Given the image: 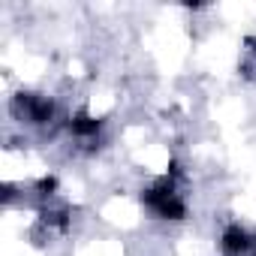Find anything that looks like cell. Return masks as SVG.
I'll use <instances>...</instances> for the list:
<instances>
[{"label": "cell", "mask_w": 256, "mask_h": 256, "mask_svg": "<svg viewBox=\"0 0 256 256\" xmlns=\"http://www.w3.org/2000/svg\"><path fill=\"white\" fill-rule=\"evenodd\" d=\"M142 205L157 217V220H184L187 217V202L178 187V172H169L157 184H151L142 193Z\"/></svg>", "instance_id": "cell-1"}, {"label": "cell", "mask_w": 256, "mask_h": 256, "mask_svg": "<svg viewBox=\"0 0 256 256\" xmlns=\"http://www.w3.org/2000/svg\"><path fill=\"white\" fill-rule=\"evenodd\" d=\"M12 112L18 120L34 124V126H46L54 120V102L42 94H18L12 102Z\"/></svg>", "instance_id": "cell-2"}, {"label": "cell", "mask_w": 256, "mask_h": 256, "mask_svg": "<svg viewBox=\"0 0 256 256\" xmlns=\"http://www.w3.org/2000/svg\"><path fill=\"white\" fill-rule=\"evenodd\" d=\"M223 256H256V232H250L241 223H232L220 235Z\"/></svg>", "instance_id": "cell-3"}, {"label": "cell", "mask_w": 256, "mask_h": 256, "mask_svg": "<svg viewBox=\"0 0 256 256\" xmlns=\"http://www.w3.org/2000/svg\"><path fill=\"white\" fill-rule=\"evenodd\" d=\"M241 72L247 78H256V40H247L244 58H241Z\"/></svg>", "instance_id": "cell-4"}]
</instances>
